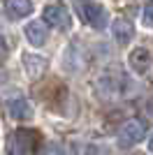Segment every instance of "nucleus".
I'll return each mask as SVG.
<instances>
[{"label": "nucleus", "mask_w": 153, "mask_h": 155, "mask_svg": "<svg viewBox=\"0 0 153 155\" xmlns=\"http://www.w3.org/2000/svg\"><path fill=\"white\" fill-rule=\"evenodd\" d=\"M7 111H9V116L14 120H28V118H32V107L23 95L9 97L7 100Z\"/></svg>", "instance_id": "5"}, {"label": "nucleus", "mask_w": 153, "mask_h": 155, "mask_svg": "<svg viewBox=\"0 0 153 155\" xmlns=\"http://www.w3.org/2000/svg\"><path fill=\"white\" fill-rule=\"evenodd\" d=\"M127 63H130L132 72H137V74H146V72L151 70V53H148V49L139 46V49H134V51L130 53Z\"/></svg>", "instance_id": "7"}, {"label": "nucleus", "mask_w": 153, "mask_h": 155, "mask_svg": "<svg viewBox=\"0 0 153 155\" xmlns=\"http://www.w3.org/2000/svg\"><path fill=\"white\" fill-rule=\"evenodd\" d=\"M148 148L153 150V137H151V139H148Z\"/></svg>", "instance_id": "13"}, {"label": "nucleus", "mask_w": 153, "mask_h": 155, "mask_svg": "<svg viewBox=\"0 0 153 155\" xmlns=\"http://www.w3.org/2000/svg\"><path fill=\"white\" fill-rule=\"evenodd\" d=\"M25 39L30 42V46H44L49 39V30H46L44 21H30L25 26Z\"/></svg>", "instance_id": "6"}, {"label": "nucleus", "mask_w": 153, "mask_h": 155, "mask_svg": "<svg viewBox=\"0 0 153 155\" xmlns=\"http://www.w3.org/2000/svg\"><path fill=\"white\" fill-rule=\"evenodd\" d=\"M111 32H114V39L118 44H127L134 37V26L127 19H116L111 23Z\"/></svg>", "instance_id": "8"}, {"label": "nucleus", "mask_w": 153, "mask_h": 155, "mask_svg": "<svg viewBox=\"0 0 153 155\" xmlns=\"http://www.w3.org/2000/svg\"><path fill=\"white\" fill-rule=\"evenodd\" d=\"M141 21H144V26L153 28V0H148L146 5H144V12H141Z\"/></svg>", "instance_id": "11"}, {"label": "nucleus", "mask_w": 153, "mask_h": 155, "mask_svg": "<svg viewBox=\"0 0 153 155\" xmlns=\"http://www.w3.org/2000/svg\"><path fill=\"white\" fill-rule=\"evenodd\" d=\"M23 65H25V72H28V77L30 79H37L42 77V72L46 70V60L42 56H23Z\"/></svg>", "instance_id": "10"}, {"label": "nucleus", "mask_w": 153, "mask_h": 155, "mask_svg": "<svg viewBox=\"0 0 153 155\" xmlns=\"http://www.w3.org/2000/svg\"><path fill=\"white\" fill-rule=\"evenodd\" d=\"M37 148V132L32 130H14L7 141V150L12 155H25Z\"/></svg>", "instance_id": "1"}, {"label": "nucleus", "mask_w": 153, "mask_h": 155, "mask_svg": "<svg viewBox=\"0 0 153 155\" xmlns=\"http://www.w3.org/2000/svg\"><path fill=\"white\" fill-rule=\"evenodd\" d=\"M44 21L49 26L60 28V30H70V26H72L70 12H67V7H63V5H46L44 7Z\"/></svg>", "instance_id": "4"}, {"label": "nucleus", "mask_w": 153, "mask_h": 155, "mask_svg": "<svg viewBox=\"0 0 153 155\" xmlns=\"http://www.w3.org/2000/svg\"><path fill=\"white\" fill-rule=\"evenodd\" d=\"M146 120H141V118H132V120H127L125 125L121 127V132H118V143H121L123 148H127V146H134V143L141 141V137L146 134Z\"/></svg>", "instance_id": "2"}, {"label": "nucleus", "mask_w": 153, "mask_h": 155, "mask_svg": "<svg viewBox=\"0 0 153 155\" xmlns=\"http://www.w3.org/2000/svg\"><path fill=\"white\" fill-rule=\"evenodd\" d=\"M79 16L83 19V23H88V26L95 28V30L104 28V26H107V21H109L107 9H104L102 5H97V2H81V7H79Z\"/></svg>", "instance_id": "3"}, {"label": "nucleus", "mask_w": 153, "mask_h": 155, "mask_svg": "<svg viewBox=\"0 0 153 155\" xmlns=\"http://www.w3.org/2000/svg\"><path fill=\"white\" fill-rule=\"evenodd\" d=\"M5 12L9 19H23L32 12V0H5Z\"/></svg>", "instance_id": "9"}, {"label": "nucleus", "mask_w": 153, "mask_h": 155, "mask_svg": "<svg viewBox=\"0 0 153 155\" xmlns=\"http://www.w3.org/2000/svg\"><path fill=\"white\" fill-rule=\"evenodd\" d=\"M7 51H9V49H7V42H5V37L0 35V65L5 63V58H7Z\"/></svg>", "instance_id": "12"}]
</instances>
